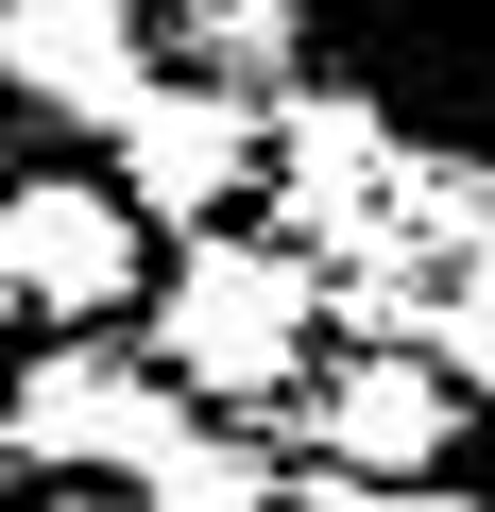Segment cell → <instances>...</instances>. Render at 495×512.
<instances>
[{"label":"cell","instance_id":"1","mask_svg":"<svg viewBox=\"0 0 495 512\" xmlns=\"http://www.w3.org/2000/svg\"><path fill=\"white\" fill-rule=\"evenodd\" d=\"M308 86H342L376 137L495 171V0H291Z\"/></svg>","mask_w":495,"mask_h":512},{"label":"cell","instance_id":"2","mask_svg":"<svg viewBox=\"0 0 495 512\" xmlns=\"http://www.w3.org/2000/svg\"><path fill=\"white\" fill-rule=\"evenodd\" d=\"M137 325H154L137 359H154L188 410H274V393L308 376L325 274H308L291 239H239V222H222V239H188V256H171V291H154Z\"/></svg>","mask_w":495,"mask_h":512},{"label":"cell","instance_id":"3","mask_svg":"<svg viewBox=\"0 0 495 512\" xmlns=\"http://www.w3.org/2000/svg\"><path fill=\"white\" fill-rule=\"evenodd\" d=\"M0 427H18V461H35V478H120V495H137L205 410H188L120 325H69V342H35V376H18V393H0Z\"/></svg>","mask_w":495,"mask_h":512},{"label":"cell","instance_id":"4","mask_svg":"<svg viewBox=\"0 0 495 512\" xmlns=\"http://www.w3.org/2000/svg\"><path fill=\"white\" fill-rule=\"evenodd\" d=\"M137 256H154V222H137L103 171H18V188H0V291H18V325H52V342L154 308Z\"/></svg>","mask_w":495,"mask_h":512},{"label":"cell","instance_id":"5","mask_svg":"<svg viewBox=\"0 0 495 512\" xmlns=\"http://www.w3.org/2000/svg\"><path fill=\"white\" fill-rule=\"evenodd\" d=\"M103 154H120V205H137L154 239H222L239 205L274 188V103H239V86L188 69V86H154Z\"/></svg>","mask_w":495,"mask_h":512},{"label":"cell","instance_id":"6","mask_svg":"<svg viewBox=\"0 0 495 512\" xmlns=\"http://www.w3.org/2000/svg\"><path fill=\"white\" fill-rule=\"evenodd\" d=\"M0 86L69 137H120L171 69H154V18L137 0H0Z\"/></svg>","mask_w":495,"mask_h":512},{"label":"cell","instance_id":"7","mask_svg":"<svg viewBox=\"0 0 495 512\" xmlns=\"http://www.w3.org/2000/svg\"><path fill=\"white\" fill-rule=\"evenodd\" d=\"M308 444H325V478H444L461 393H444V359H427V342H359V359L308 393Z\"/></svg>","mask_w":495,"mask_h":512},{"label":"cell","instance_id":"8","mask_svg":"<svg viewBox=\"0 0 495 512\" xmlns=\"http://www.w3.org/2000/svg\"><path fill=\"white\" fill-rule=\"evenodd\" d=\"M137 512H291V478L239 444V427H188V444L137 478Z\"/></svg>","mask_w":495,"mask_h":512},{"label":"cell","instance_id":"9","mask_svg":"<svg viewBox=\"0 0 495 512\" xmlns=\"http://www.w3.org/2000/svg\"><path fill=\"white\" fill-rule=\"evenodd\" d=\"M427 359H444V393H495V256H461L427 291Z\"/></svg>","mask_w":495,"mask_h":512},{"label":"cell","instance_id":"10","mask_svg":"<svg viewBox=\"0 0 495 512\" xmlns=\"http://www.w3.org/2000/svg\"><path fill=\"white\" fill-rule=\"evenodd\" d=\"M291 512H478V495H444V478H308Z\"/></svg>","mask_w":495,"mask_h":512},{"label":"cell","instance_id":"11","mask_svg":"<svg viewBox=\"0 0 495 512\" xmlns=\"http://www.w3.org/2000/svg\"><path fill=\"white\" fill-rule=\"evenodd\" d=\"M35 512H137V495H86V478H52V495H35Z\"/></svg>","mask_w":495,"mask_h":512},{"label":"cell","instance_id":"12","mask_svg":"<svg viewBox=\"0 0 495 512\" xmlns=\"http://www.w3.org/2000/svg\"><path fill=\"white\" fill-rule=\"evenodd\" d=\"M0 137H18V86H0Z\"/></svg>","mask_w":495,"mask_h":512},{"label":"cell","instance_id":"13","mask_svg":"<svg viewBox=\"0 0 495 512\" xmlns=\"http://www.w3.org/2000/svg\"><path fill=\"white\" fill-rule=\"evenodd\" d=\"M0 478H18V427H0Z\"/></svg>","mask_w":495,"mask_h":512},{"label":"cell","instance_id":"14","mask_svg":"<svg viewBox=\"0 0 495 512\" xmlns=\"http://www.w3.org/2000/svg\"><path fill=\"white\" fill-rule=\"evenodd\" d=\"M0 325H18V291H0Z\"/></svg>","mask_w":495,"mask_h":512}]
</instances>
